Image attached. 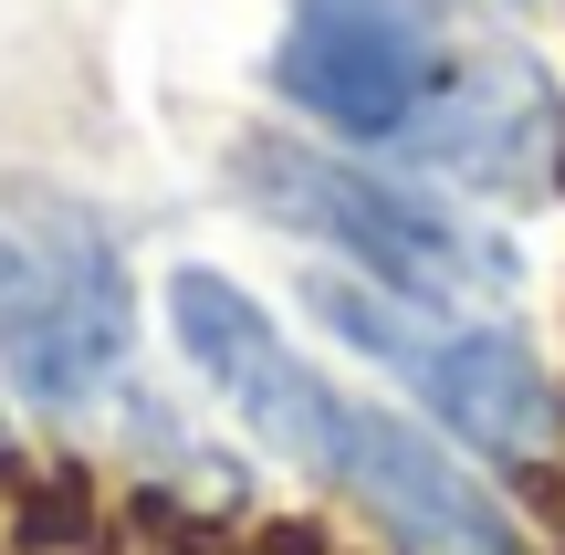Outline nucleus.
Instances as JSON below:
<instances>
[{
    "instance_id": "nucleus-1",
    "label": "nucleus",
    "mask_w": 565,
    "mask_h": 555,
    "mask_svg": "<svg viewBox=\"0 0 565 555\" xmlns=\"http://www.w3.org/2000/svg\"><path fill=\"white\" fill-rule=\"evenodd\" d=\"M137 346V293H126V252L105 242L95 210L53 200V189H11L0 200V367L42 409H84L95 388L126 377Z\"/></svg>"
},
{
    "instance_id": "nucleus-2",
    "label": "nucleus",
    "mask_w": 565,
    "mask_h": 555,
    "mask_svg": "<svg viewBox=\"0 0 565 555\" xmlns=\"http://www.w3.org/2000/svg\"><path fill=\"white\" fill-rule=\"evenodd\" d=\"M231 189H242L273 231H303V242L345 252L356 273H377L387 293L450 305V293L503 284V242H482L471 221L429 210L419 189H398V179H366V168L324 158V147H303V137H273V126H252V137L231 147Z\"/></svg>"
},
{
    "instance_id": "nucleus-3",
    "label": "nucleus",
    "mask_w": 565,
    "mask_h": 555,
    "mask_svg": "<svg viewBox=\"0 0 565 555\" xmlns=\"http://www.w3.org/2000/svg\"><path fill=\"white\" fill-rule=\"evenodd\" d=\"M461 53L471 42H450L440 0H294L282 53H273V84L303 105V116L398 147L408 116L450 84Z\"/></svg>"
},
{
    "instance_id": "nucleus-4",
    "label": "nucleus",
    "mask_w": 565,
    "mask_h": 555,
    "mask_svg": "<svg viewBox=\"0 0 565 555\" xmlns=\"http://www.w3.org/2000/svg\"><path fill=\"white\" fill-rule=\"evenodd\" d=\"M398 147L429 179H461L482 200H555L565 189V105L513 42L450 63V84L408 116Z\"/></svg>"
},
{
    "instance_id": "nucleus-5",
    "label": "nucleus",
    "mask_w": 565,
    "mask_h": 555,
    "mask_svg": "<svg viewBox=\"0 0 565 555\" xmlns=\"http://www.w3.org/2000/svg\"><path fill=\"white\" fill-rule=\"evenodd\" d=\"M168 325H179L189 367H200L210 388L242 409V430L263 440V451L315 461V472H324V451H335V409H345V398L324 388V377L303 367L294 346H282L273 314L252 305L231 273H200V263H189L179 284H168Z\"/></svg>"
},
{
    "instance_id": "nucleus-6",
    "label": "nucleus",
    "mask_w": 565,
    "mask_h": 555,
    "mask_svg": "<svg viewBox=\"0 0 565 555\" xmlns=\"http://www.w3.org/2000/svg\"><path fill=\"white\" fill-rule=\"evenodd\" d=\"M324 472H335L408 555H524L503 503H492L450 451H429V430H408V419H387V409H356V398H345Z\"/></svg>"
},
{
    "instance_id": "nucleus-7",
    "label": "nucleus",
    "mask_w": 565,
    "mask_h": 555,
    "mask_svg": "<svg viewBox=\"0 0 565 555\" xmlns=\"http://www.w3.org/2000/svg\"><path fill=\"white\" fill-rule=\"evenodd\" d=\"M408 377H419V398L450 419L461 440H482V451H513V461H545L555 440V377L534 367L513 335L492 325H461V335H429L419 356H408Z\"/></svg>"
},
{
    "instance_id": "nucleus-8",
    "label": "nucleus",
    "mask_w": 565,
    "mask_h": 555,
    "mask_svg": "<svg viewBox=\"0 0 565 555\" xmlns=\"http://www.w3.org/2000/svg\"><path fill=\"white\" fill-rule=\"evenodd\" d=\"M0 493H11V514H21V545H95L105 535V503H95V482L74 472V461H42V451H11V472H0Z\"/></svg>"
}]
</instances>
